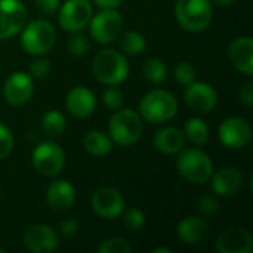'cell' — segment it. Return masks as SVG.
<instances>
[{
	"label": "cell",
	"mask_w": 253,
	"mask_h": 253,
	"mask_svg": "<svg viewBox=\"0 0 253 253\" xmlns=\"http://www.w3.org/2000/svg\"><path fill=\"white\" fill-rule=\"evenodd\" d=\"M95 77L108 86L123 83L129 76V64L123 53L116 49H104L95 55L92 62Z\"/></svg>",
	"instance_id": "1"
},
{
	"label": "cell",
	"mask_w": 253,
	"mask_h": 253,
	"mask_svg": "<svg viewBox=\"0 0 253 253\" xmlns=\"http://www.w3.org/2000/svg\"><path fill=\"white\" fill-rule=\"evenodd\" d=\"M176 168L179 175L191 184H206L213 173L211 157L200 148H182L178 153Z\"/></svg>",
	"instance_id": "2"
},
{
	"label": "cell",
	"mask_w": 253,
	"mask_h": 253,
	"mask_svg": "<svg viewBox=\"0 0 253 253\" xmlns=\"http://www.w3.org/2000/svg\"><path fill=\"white\" fill-rule=\"evenodd\" d=\"M178 101L173 93L165 89L150 90L139 102V116L150 123H165L175 117Z\"/></svg>",
	"instance_id": "3"
},
{
	"label": "cell",
	"mask_w": 253,
	"mask_h": 253,
	"mask_svg": "<svg viewBox=\"0 0 253 253\" xmlns=\"http://www.w3.org/2000/svg\"><path fill=\"white\" fill-rule=\"evenodd\" d=\"M142 135V117L139 113L123 108L117 110L108 122V136L113 144L129 147L135 144Z\"/></svg>",
	"instance_id": "4"
},
{
	"label": "cell",
	"mask_w": 253,
	"mask_h": 253,
	"mask_svg": "<svg viewBox=\"0 0 253 253\" xmlns=\"http://www.w3.org/2000/svg\"><path fill=\"white\" fill-rule=\"evenodd\" d=\"M175 16L187 31H203L212 21V3L211 0H178Z\"/></svg>",
	"instance_id": "5"
},
{
	"label": "cell",
	"mask_w": 253,
	"mask_h": 253,
	"mask_svg": "<svg viewBox=\"0 0 253 253\" xmlns=\"http://www.w3.org/2000/svg\"><path fill=\"white\" fill-rule=\"evenodd\" d=\"M56 40L55 27L44 19L31 21L24 25L21 34V46L30 55H43L49 52Z\"/></svg>",
	"instance_id": "6"
},
{
	"label": "cell",
	"mask_w": 253,
	"mask_h": 253,
	"mask_svg": "<svg viewBox=\"0 0 253 253\" xmlns=\"http://www.w3.org/2000/svg\"><path fill=\"white\" fill-rule=\"evenodd\" d=\"M33 166L43 176H55L65 166V153L53 141L39 144L33 151Z\"/></svg>",
	"instance_id": "7"
},
{
	"label": "cell",
	"mask_w": 253,
	"mask_h": 253,
	"mask_svg": "<svg viewBox=\"0 0 253 253\" xmlns=\"http://www.w3.org/2000/svg\"><path fill=\"white\" fill-rule=\"evenodd\" d=\"M123 27V19L116 9H102L89 21V30L93 40L107 44L116 40Z\"/></svg>",
	"instance_id": "8"
},
{
	"label": "cell",
	"mask_w": 253,
	"mask_h": 253,
	"mask_svg": "<svg viewBox=\"0 0 253 253\" xmlns=\"http://www.w3.org/2000/svg\"><path fill=\"white\" fill-rule=\"evenodd\" d=\"M92 4L89 0H67L59 6L58 21L65 31H82L92 18Z\"/></svg>",
	"instance_id": "9"
},
{
	"label": "cell",
	"mask_w": 253,
	"mask_h": 253,
	"mask_svg": "<svg viewBox=\"0 0 253 253\" xmlns=\"http://www.w3.org/2000/svg\"><path fill=\"white\" fill-rule=\"evenodd\" d=\"M27 22V10L21 0H0V40L18 34Z\"/></svg>",
	"instance_id": "10"
},
{
	"label": "cell",
	"mask_w": 253,
	"mask_h": 253,
	"mask_svg": "<svg viewBox=\"0 0 253 253\" xmlns=\"http://www.w3.org/2000/svg\"><path fill=\"white\" fill-rule=\"evenodd\" d=\"M92 209L104 219H116L125 211V199L113 187H101L92 194Z\"/></svg>",
	"instance_id": "11"
},
{
	"label": "cell",
	"mask_w": 253,
	"mask_h": 253,
	"mask_svg": "<svg viewBox=\"0 0 253 253\" xmlns=\"http://www.w3.org/2000/svg\"><path fill=\"white\" fill-rule=\"evenodd\" d=\"M218 136L228 148H243L252 141V126L246 119L228 117L221 123Z\"/></svg>",
	"instance_id": "12"
},
{
	"label": "cell",
	"mask_w": 253,
	"mask_h": 253,
	"mask_svg": "<svg viewBox=\"0 0 253 253\" xmlns=\"http://www.w3.org/2000/svg\"><path fill=\"white\" fill-rule=\"evenodd\" d=\"M184 99L188 108H191L193 111L199 114H208L216 107L218 93L212 84L194 80L185 87Z\"/></svg>",
	"instance_id": "13"
},
{
	"label": "cell",
	"mask_w": 253,
	"mask_h": 253,
	"mask_svg": "<svg viewBox=\"0 0 253 253\" xmlns=\"http://www.w3.org/2000/svg\"><path fill=\"white\" fill-rule=\"evenodd\" d=\"M58 233L46 224H34L24 233V246L34 253L53 252L58 249Z\"/></svg>",
	"instance_id": "14"
},
{
	"label": "cell",
	"mask_w": 253,
	"mask_h": 253,
	"mask_svg": "<svg viewBox=\"0 0 253 253\" xmlns=\"http://www.w3.org/2000/svg\"><path fill=\"white\" fill-rule=\"evenodd\" d=\"M34 90V83L31 76H28L27 73L22 71H16L12 73L3 86V95L4 99L10 104V105H24L25 102L30 101L31 95Z\"/></svg>",
	"instance_id": "15"
},
{
	"label": "cell",
	"mask_w": 253,
	"mask_h": 253,
	"mask_svg": "<svg viewBox=\"0 0 253 253\" xmlns=\"http://www.w3.org/2000/svg\"><path fill=\"white\" fill-rule=\"evenodd\" d=\"M252 249V234L242 227L225 230L216 240V251L221 253H251Z\"/></svg>",
	"instance_id": "16"
},
{
	"label": "cell",
	"mask_w": 253,
	"mask_h": 253,
	"mask_svg": "<svg viewBox=\"0 0 253 253\" xmlns=\"http://www.w3.org/2000/svg\"><path fill=\"white\" fill-rule=\"evenodd\" d=\"M65 105L71 116L79 119H86L93 114L96 108V98L90 89L84 86H77L68 92Z\"/></svg>",
	"instance_id": "17"
},
{
	"label": "cell",
	"mask_w": 253,
	"mask_h": 253,
	"mask_svg": "<svg viewBox=\"0 0 253 253\" xmlns=\"http://www.w3.org/2000/svg\"><path fill=\"white\" fill-rule=\"evenodd\" d=\"M228 58L231 64L246 76L253 74V39L242 36L234 39L228 46Z\"/></svg>",
	"instance_id": "18"
},
{
	"label": "cell",
	"mask_w": 253,
	"mask_h": 253,
	"mask_svg": "<svg viewBox=\"0 0 253 253\" xmlns=\"http://www.w3.org/2000/svg\"><path fill=\"white\" fill-rule=\"evenodd\" d=\"M46 202L53 211H68L76 203V188L65 179L53 181L46 190Z\"/></svg>",
	"instance_id": "19"
},
{
	"label": "cell",
	"mask_w": 253,
	"mask_h": 253,
	"mask_svg": "<svg viewBox=\"0 0 253 253\" xmlns=\"http://www.w3.org/2000/svg\"><path fill=\"white\" fill-rule=\"evenodd\" d=\"M212 191L216 196L228 197L237 194V191L243 185V175L237 168L225 166L219 169L216 173H212Z\"/></svg>",
	"instance_id": "20"
},
{
	"label": "cell",
	"mask_w": 253,
	"mask_h": 253,
	"mask_svg": "<svg viewBox=\"0 0 253 253\" xmlns=\"http://www.w3.org/2000/svg\"><path fill=\"white\" fill-rule=\"evenodd\" d=\"M153 144L163 154H178L185 147V136L181 129L166 126L156 132Z\"/></svg>",
	"instance_id": "21"
},
{
	"label": "cell",
	"mask_w": 253,
	"mask_h": 253,
	"mask_svg": "<svg viewBox=\"0 0 253 253\" xmlns=\"http://www.w3.org/2000/svg\"><path fill=\"white\" fill-rule=\"evenodd\" d=\"M208 228L209 225L206 219L200 216H187L182 221H179L176 234L179 240L184 242L185 245H197L206 237Z\"/></svg>",
	"instance_id": "22"
},
{
	"label": "cell",
	"mask_w": 253,
	"mask_h": 253,
	"mask_svg": "<svg viewBox=\"0 0 253 253\" xmlns=\"http://www.w3.org/2000/svg\"><path fill=\"white\" fill-rule=\"evenodd\" d=\"M83 147L92 156H105L111 153L113 141L108 133H104L101 130H90L83 138Z\"/></svg>",
	"instance_id": "23"
},
{
	"label": "cell",
	"mask_w": 253,
	"mask_h": 253,
	"mask_svg": "<svg viewBox=\"0 0 253 253\" xmlns=\"http://www.w3.org/2000/svg\"><path fill=\"white\" fill-rule=\"evenodd\" d=\"M184 136L188 139L193 145L202 147L209 141V127L208 125L199 119V117H191L185 122L184 125Z\"/></svg>",
	"instance_id": "24"
},
{
	"label": "cell",
	"mask_w": 253,
	"mask_h": 253,
	"mask_svg": "<svg viewBox=\"0 0 253 253\" xmlns=\"http://www.w3.org/2000/svg\"><path fill=\"white\" fill-rule=\"evenodd\" d=\"M65 129V117L58 110L47 111L42 119V130L49 138H58Z\"/></svg>",
	"instance_id": "25"
},
{
	"label": "cell",
	"mask_w": 253,
	"mask_h": 253,
	"mask_svg": "<svg viewBox=\"0 0 253 253\" xmlns=\"http://www.w3.org/2000/svg\"><path fill=\"white\" fill-rule=\"evenodd\" d=\"M144 77L153 83V84H160L166 80L168 77V67L166 64L159 59V58H150L145 61L144 68H142Z\"/></svg>",
	"instance_id": "26"
},
{
	"label": "cell",
	"mask_w": 253,
	"mask_h": 253,
	"mask_svg": "<svg viewBox=\"0 0 253 253\" xmlns=\"http://www.w3.org/2000/svg\"><path fill=\"white\" fill-rule=\"evenodd\" d=\"M145 46H147L145 37L138 31H126L122 36L120 47L127 55H139L144 52Z\"/></svg>",
	"instance_id": "27"
},
{
	"label": "cell",
	"mask_w": 253,
	"mask_h": 253,
	"mask_svg": "<svg viewBox=\"0 0 253 253\" xmlns=\"http://www.w3.org/2000/svg\"><path fill=\"white\" fill-rule=\"evenodd\" d=\"M173 76L176 79V82L182 86H188L190 83H193L197 77V70L194 68L193 64L190 62H179L175 67Z\"/></svg>",
	"instance_id": "28"
},
{
	"label": "cell",
	"mask_w": 253,
	"mask_h": 253,
	"mask_svg": "<svg viewBox=\"0 0 253 253\" xmlns=\"http://www.w3.org/2000/svg\"><path fill=\"white\" fill-rule=\"evenodd\" d=\"M132 248L130 245L122 239V237H111L107 239L99 248H98V253H130Z\"/></svg>",
	"instance_id": "29"
},
{
	"label": "cell",
	"mask_w": 253,
	"mask_h": 253,
	"mask_svg": "<svg viewBox=\"0 0 253 253\" xmlns=\"http://www.w3.org/2000/svg\"><path fill=\"white\" fill-rule=\"evenodd\" d=\"M125 225L130 230V231H139L144 225H145V215L141 209L138 208H130L125 212L123 216Z\"/></svg>",
	"instance_id": "30"
},
{
	"label": "cell",
	"mask_w": 253,
	"mask_h": 253,
	"mask_svg": "<svg viewBox=\"0 0 253 253\" xmlns=\"http://www.w3.org/2000/svg\"><path fill=\"white\" fill-rule=\"evenodd\" d=\"M89 49V40L86 36H83L82 33L76 31L70 39H68V50L71 55L76 56H82L87 52Z\"/></svg>",
	"instance_id": "31"
},
{
	"label": "cell",
	"mask_w": 253,
	"mask_h": 253,
	"mask_svg": "<svg viewBox=\"0 0 253 253\" xmlns=\"http://www.w3.org/2000/svg\"><path fill=\"white\" fill-rule=\"evenodd\" d=\"M102 102L110 110H119V108H122V105L125 102V95L117 87H108L102 93Z\"/></svg>",
	"instance_id": "32"
},
{
	"label": "cell",
	"mask_w": 253,
	"mask_h": 253,
	"mask_svg": "<svg viewBox=\"0 0 253 253\" xmlns=\"http://www.w3.org/2000/svg\"><path fill=\"white\" fill-rule=\"evenodd\" d=\"M13 148V135L10 129L0 123V160L6 159Z\"/></svg>",
	"instance_id": "33"
},
{
	"label": "cell",
	"mask_w": 253,
	"mask_h": 253,
	"mask_svg": "<svg viewBox=\"0 0 253 253\" xmlns=\"http://www.w3.org/2000/svg\"><path fill=\"white\" fill-rule=\"evenodd\" d=\"M199 211L202 215H215L219 211V200L213 194H206L199 200Z\"/></svg>",
	"instance_id": "34"
},
{
	"label": "cell",
	"mask_w": 253,
	"mask_h": 253,
	"mask_svg": "<svg viewBox=\"0 0 253 253\" xmlns=\"http://www.w3.org/2000/svg\"><path fill=\"white\" fill-rule=\"evenodd\" d=\"M49 71H50V62H49V59H46V58H39V59L33 61V64H31V67H30V73H31V76L36 77V79H43V77H46V76L49 74Z\"/></svg>",
	"instance_id": "35"
},
{
	"label": "cell",
	"mask_w": 253,
	"mask_h": 253,
	"mask_svg": "<svg viewBox=\"0 0 253 253\" xmlns=\"http://www.w3.org/2000/svg\"><path fill=\"white\" fill-rule=\"evenodd\" d=\"M59 0H36V7L43 15H52L59 9Z\"/></svg>",
	"instance_id": "36"
},
{
	"label": "cell",
	"mask_w": 253,
	"mask_h": 253,
	"mask_svg": "<svg viewBox=\"0 0 253 253\" xmlns=\"http://www.w3.org/2000/svg\"><path fill=\"white\" fill-rule=\"evenodd\" d=\"M239 98H240V102L251 108L253 105V83L252 82H248L245 83L242 87H240V92H239Z\"/></svg>",
	"instance_id": "37"
},
{
	"label": "cell",
	"mask_w": 253,
	"mask_h": 253,
	"mask_svg": "<svg viewBox=\"0 0 253 253\" xmlns=\"http://www.w3.org/2000/svg\"><path fill=\"white\" fill-rule=\"evenodd\" d=\"M77 230H79V224H77L74 219H65V221H61V222H59V231H61V234L65 236V237H73V236H76Z\"/></svg>",
	"instance_id": "38"
},
{
	"label": "cell",
	"mask_w": 253,
	"mask_h": 253,
	"mask_svg": "<svg viewBox=\"0 0 253 253\" xmlns=\"http://www.w3.org/2000/svg\"><path fill=\"white\" fill-rule=\"evenodd\" d=\"M101 9H116L120 3H122V0H93Z\"/></svg>",
	"instance_id": "39"
},
{
	"label": "cell",
	"mask_w": 253,
	"mask_h": 253,
	"mask_svg": "<svg viewBox=\"0 0 253 253\" xmlns=\"http://www.w3.org/2000/svg\"><path fill=\"white\" fill-rule=\"evenodd\" d=\"M236 0H211V3H216V4H231Z\"/></svg>",
	"instance_id": "40"
},
{
	"label": "cell",
	"mask_w": 253,
	"mask_h": 253,
	"mask_svg": "<svg viewBox=\"0 0 253 253\" xmlns=\"http://www.w3.org/2000/svg\"><path fill=\"white\" fill-rule=\"evenodd\" d=\"M153 253H172L170 249H168V248H157V249H154Z\"/></svg>",
	"instance_id": "41"
},
{
	"label": "cell",
	"mask_w": 253,
	"mask_h": 253,
	"mask_svg": "<svg viewBox=\"0 0 253 253\" xmlns=\"http://www.w3.org/2000/svg\"><path fill=\"white\" fill-rule=\"evenodd\" d=\"M6 252V249H1V248H0V253H4Z\"/></svg>",
	"instance_id": "42"
},
{
	"label": "cell",
	"mask_w": 253,
	"mask_h": 253,
	"mask_svg": "<svg viewBox=\"0 0 253 253\" xmlns=\"http://www.w3.org/2000/svg\"><path fill=\"white\" fill-rule=\"evenodd\" d=\"M0 194H1V190H0Z\"/></svg>",
	"instance_id": "43"
}]
</instances>
